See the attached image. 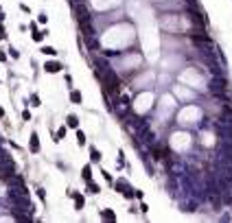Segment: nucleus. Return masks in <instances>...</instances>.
<instances>
[{
  "label": "nucleus",
  "mask_w": 232,
  "mask_h": 223,
  "mask_svg": "<svg viewBox=\"0 0 232 223\" xmlns=\"http://www.w3.org/2000/svg\"><path fill=\"white\" fill-rule=\"evenodd\" d=\"M46 70H48V72H59L61 66L59 64H46Z\"/></svg>",
  "instance_id": "f257e3e1"
},
{
  "label": "nucleus",
  "mask_w": 232,
  "mask_h": 223,
  "mask_svg": "<svg viewBox=\"0 0 232 223\" xmlns=\"http://www.w3.org/2000/svg\"><path fill=\"white\" fill-rule=\"evenodd\" d=\"M90 158H92V162H99V160H101V153L97 151V149H92V151H90Z\"/></svg>",
  "instance_id": "f03ea898"
},
{
  "label": "nucleus",
  "mask_w": 232,
  "mask_h": 223,
  "mask_svg": "<svg viewBox=\"0 0 232 223\" xmlns=\"http://www.w3.org/2000/svg\"><path fill=\"white\" fill-rule=\"evenodd\" d=\"M68 125H70V127H77V125H79V122H77V116H68Z\"/></svg>",
  "instance_id": "7ed1b4c3"
},
{
  "label": "nucleus",
  "mask_w": 232,
  "mask_h": 223,
  "mask_svg": "<svg viewBox=\"0 0 232 223\" xmlns=\"http://www.w3.org/2000/svg\"><path fill=\"white\" fill-rule=\"evenodd\" d=\"M70 98H72L75 103H81V94H79V92H72V94H70Z\"/></svg>",
  "instance_id": "20e7f679"
},
{
  "label": "nucleus",
  "mask_w": 232,
  "mask_h": 223,
  "mask_svg": "<svg viewBox=\"0 0 232 223\" xmlns=\"http://www.w3.org/2000/svg\"><path fill=\"white\" fill-rule=\"evenodd\" d=\"M77 142H79V144H85V136H83V131L77 134Z\"/></svg>",
  "instance_id": "39448f33"
},
{
  "label": "nucleus",
  "mask_w": 232,
  "mask_h": 223,
  "mask_svg": "<svg viewBox=\"0 0 232 223\" xmlns=\"http://www.w3.org/2000/svg\"><path fill=\"white\" fill-rule=\"evenodd\" d=\"M75 204H77V208H83V197H75Z\"/></svg>",
  "instance_id": "423d86ee"
},
{
  "label": "nucleus",
  "mask_w": 232,
  "mask_h": 223,
  "mask_svg": "<svg viewBox=\"0 0 232 223\" xmlns=\"http://www.w3.org/2000/svg\"><path fill=\"white\" fill-rule=\"evenodd\" d=\"M31 140H33V142H31V149H33V151H37V136H33Z\"/></svg>",
  "instance_id": "0eeeda50"
},
{
  "label": "nucleus",
  "mask_w": 232,
  "mask_h": 223,
  "mask_svg": "<svg viewBox=\"0 0 232 223\" xmlns=\"http://www.w3.org/2000/svg\"><path fill=\"white\" fill-rule=\"evenodd\" d=\"M83 177L90 182V166H85V168H83Z\"/></svg>",
  "instance_id": "6e6552de"
},
{
  "label": "nucleus",
  "mask_w": 232,
  "mask_h": 223,
  "mask_svg": "<svg viewBox=\"0 0 232 223\" xmlns=\"http://www.w3.org/2000/svg\"><path fill=\"white\" fill-rule=\"evenodd\" d=\"M42 53H44V55H55V51H53V48H48V46H46Z\"/></svg>",
  "instance_id": "1a4fd4ad"
},
{
  "label": "nucleus",
  "mask_w": 232,
  "mask_h": 223,
  "mask_svg": "<svg viewBox=\"0 0 232 223\" xmlns=\"http://www.w3.org/2000/svg\"><path fill=\"white\" fill-rule=\"evenodd\" d=\"M103 217H105V219H114V214H112L110 210H105V212H103Z\"/></svg>",
  "instance_id": "9d476101"
}]
</instances>
